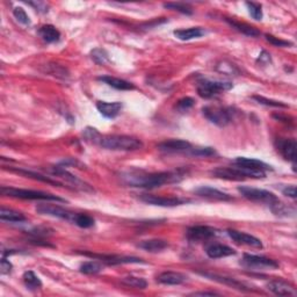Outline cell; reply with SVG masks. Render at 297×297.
I'll return each mask as SVG.
<instances>
[{"instance_id":"1","label":"cell","mask_w":297,"mask_h":297,"mask_svg":"<svg viewBox=\"0 0 297 297\" xmlns=\"http://www.w3.org/2000/svg\"><path fill=\"white\" fill-rule=\"evenodd\" d=\"M122 180L125 185L137 188H158L164 185L176 184L182 180V174L178 172H128L122 174Z\"/></svg>"},{"instance_id":"2","label":"cell","mask_w":297,"mask_h":297,"mask_svg":"<svg viewBox=\"0 0 297 297\" xmlns=\"http://www.w3.org/2000/svg\"><path fill=\"white\" fill-rule=\"evenodd\" d=\"M98 144L101 147L113 151H136L143 147L142 140L127 135L101 136Z\"/></svg>"},{"instance_id":"3","label":"cell","mask_w":297,"mask_h":297,"mask_svg":"<svg viewBox=\"0 0 297 297\" xmlns=\"http://www.w3.org/2000/svg\"><path fill=\"white\" fill-rule=\"evenodd\" d=\"M212 176L226 180H243L245 178L262 179L266 178V172L261 170H254L250 167H244L241 165H236L231 167H218L212 171Z\"/></svg>"},{"instance_id":"4","label":"cell","mask_w":297,"mask_h":297,"mask_svg":"<svg viewBox=\"0 0 297 297\" xmlns=\"http://www.w3.org/2000/svg\"><path fill=\"white\" fill-rule=\"evenodd\" d=\"M3 195L15 197V199L22 200H37V201H54V202H66L65 199L56 196L54 194L41 192V190H32V189H22V188H14V187H5L3 186L0 189Z\"/></svg>"},{"instance_id":"5","label":"cell","mask_w":297,"mask_h":297,"mask_svg":"<svg viewBox=\"0 0 297 297\" xmlns=\"http://www.w3.org/2000/svg\"><path fill=\"white\" fill-rule=\"evenodd\" d=\"M202 114L207 120L218 127H226L234 120L236 112L231 107H219V106H205Z\"/></svg>"},{"instance_id":"6","label":"cell","mask_w":297,"mask_h":297,"mask_svg":"<svg viewBox=\"0 0 297 297\" xmlns=\"http://www.w3.org/2000/svg\"><path fill=\"white\" fill-rule=\"evenodd\" d=\"M238 192L242 194V196H244L247 200L252 201V202L265 203V204H268L269 207L270 205H273L274 203H276L277 201H280L279 199H277L275 194L265 189L247 187V186H241V187H238Z\"/></svg>"},{"instance_id":"7","label":"cell","mask_w":297,"mask_h":297,"mask_svg":"<svg viewBox=\"0 0 297 297\" xmlns=\"http://www.w3.org/2000/svg\"><path fill=\"white\" fill-rule=\"evenodd\" d=\"M231 89L232 84L229 82H217L204 79V81H201L197 84V93L203 99H211Z\"/></svg>"},{"instance_id":"8","label":"cell","mask_w":297,"mask_h":297,"mask_svg":"<svg viewBox=\"0 0 297 297\" xmlns=\"http://www.w3.org/2000/svg\"><path fill=\"white\" fill-rule=\"evenodd\" d=\"M243 267L251 270H266V269H276L279 268V264L273 259L254 256V254H244L241 260Z\"/></svg>"},{"instance_id":"9","label":"cell","mask_w":297,"mask_h":297,"mask_svg":"<svg viewBox=\"0 0 297 297\" xmlns=\"http://www.w3.org/2000/svg\"><path fill=\"white\" fill-rule=\"evenodd\" d=\"M36 211L41 215H48L52 217H57V218H62L68 220V222L73 223L76 212H72L67 210L65 208L59 207L57 204H50V203H42L36 207Z\"/></svg>"},{"instance_id":"10","label":"cell","mask_w":297,"mask_h":297,"mask_svg":"<svg viewBox=\"0 0 297 297\" xmlns=\"http://www.w3.org/2000/svg\"><path fill=\"white\" fill-rule=\"evenodd\" d=\"M217 235V230L215 228L207 226H195L188 228L186 232V237L192 243L207 242Z\"/></svg>"},{"instance_id":"11","label":"cell","mask_w":297,"mask_h":297,"mask_svg":"<svg viewBox=\"0 0 297 297\" xmlns=\"http://www.w3.org/2000/svg\"><path fill=\"white\" fill-rule=\"evenodd\" d=\"M140 200L147 204L158 205V207H177V205L190 202V200L180 199V197H165L157 195H142Z\"/></svg>"},{"instance_id":"12","label":"cell","mask_w":297,"mask_h":297,"mask_svg":"<svg viewBox=\"0 0 297 297\" xmlns=\"http://www.w3.org/2000/svg\"><path fill=\"white\" fill-rule=\"evenodd\" d=\"M228 235H229V237L232 241L239 244V245H246L251 247H256V249H262V243L260 239H258L252 235L231 229L228 230Z\"/></svg>"},{"instance_id":"13","label":"cell","mask_w":297,"mask_h":297,"mask_svg":"<svg viewBox=\"0 0 297 297\" xmlns=\"http://www.w3.org/2000/svg\"><path fill=\"white\" fill-rule=\"evenodd\" d=\"M85 256L97 258L98 260L107 265H123V264H142L144 262L142 259L136 258V257H125V256H106V254H102V256H98V254L93 253H85Z\"/></svg>"},{"instance_id":"14","label":"cell","mask_w":297,"mask_h":297,"mask_svg":"<svg viewBox=\"0 0 297 297\" xmlns=\"http://www.w3.org/2000/svg\"><path fill=\"white\" fill-rule=\"evenodd\" d=\"M200 274L202 276L208 277V279L214 280L216 282L230 285V287L238 289V290H243V291H252L253 289L250 288L249 285H246L245 283L241 282V281L234 279V277H228V276H222V275H217V274H212V273H207V272H200Z\"/></svg>"},{"instance_id":"15","label":"cell","mask_w":297,"mask_h":297,"mask_svg":"<svg viewBox=\"0 0 297 297\" xmlns=\"http://www.w3.org/2000/svg\"><path fill=\"white\" fill-rule=\"evenodd\" d=\"M192 144L184 139H169L161 143L158 148L167 154H176V152H188L192 148Z\"/></svg>"},{"instance_id":"16","label":"cell","mask_w":297,"mask_h":297,"mask_svg":"<svg viewBox=\"0 0 297 297\" xmlns=\"http://www.w3.org/2000/svg\"><path fill=\"white\" fill-rule=\"evenodd\" d=\"M52 173H54L55 176H57V177L65 179L66 181H68L70 184L73 185L76 188L85 190V192H92L93 190L92 188L90 187V185L85 184V182L82 181L79 178L73 176V174H71L70 172H67L66 170H64V167H55V169L52 170Z\"/></svg>"},{"instance_id":"17","label":"cell","mask_w":297,"mask_h":297,"mask_svg":"<svg viewBox=\"0 0 297 297\" xmlns=\"http://www.w3.org/2000/svg\"><path fill=\"white\" fill-rule=\"evenodd\" d=\"M296 140L294 138H288V139H280L277 142V150L285 161H289L295 164L296 158Z\"/></svg>"},{"instance_id":"18","label":"cell","mask_w":297,"mask_h":297,"mask_svg":"<svg viewBox=\"0 0 297 297\" xmlns=\"http://www.w3.org/2000/svg\"><path fill=\"white\" fill-rule=\"evenodd\" d=\"M266 288H267L269 291H272L275 295L279 296H296L295 288L281 280L269 281V282L266 284Z\"/></svg>"},{"instance_id":"19","label":"cell","mask_w":297,"mask_h":297,"mask_svg":"<svg viewBox=\"0 0 297 297\" xmlns=\"http://www.w3.org/2000/svg\"><path fill=\"white\" fill-rule=\"evenodd\" d=\"M195 193L201 197H205L208 200L214 201H231L232 197L229 194L220 192V190L209 187V186H202V187L195 189Z\"/></svg>"},{"instance_id":"20","label":"cell","mask_w":297,"mask_h":297,"mask_svg":"<svg viewBox=\"0 0 297 297\" xmlns=\"http://www.w3.org/2000/svg\"><path fill=\"white\" fill-rule=\"evenodd\" d=\"M205 253L207 256L211 259H219V258H226L236 254V251L231 247L223 245V244H210L205 247Z\"/></svg>"},{"instance_id":"21","label":"cell","mask_w":297,"mask_h":297,"mask_svg":"<svg viewBox=\"0 0 297 297\" xmlns=\"http://www.w3.org/2000/svg\"><path fill=\"white\" fill-rule=\"evenodd\" d=\"M97 109L102 116L107 117V119H115L119 115L122 104L119 101L116 102H106V101H98L97 102Z\"/></svg>"},{"instance_id":"22","label":"cell","mask_w":297,"mask_h":297,"mask_svg":"<svg viewBox=\"0 0 297 297\" xmlns=\"http://www.w3.org/2000/svg\"><path fill=\"white\" fill-rule=\"evenodd\" d=\"M187 275L179 272H163L157 276V281L166 285H178L187 281Z\"/></svg>"},{"instance_id":"23","label":"cell","mask_w":297,"mask_h":297,"mask_svg":"<svg viewBox=\"0 0 297 297\" xmlns=\"http://www.w3.org/2000/svg\"><path fill=\"white\" fill-rule=\"evenodd\" d=\"M139 249H142L146 252L150 253H158L162 252L163 250H165L169 247V243L164 239H147V241H143L138 244Z\"/></svg>"},{"instance_id":"24","label":"cell","mask_w":297,"mask_h":297,"mask_svg":"<svg viewBox=\"0 0 297 297\" xmlns=\"http://www.w3.org/2000/svg\"><path fill=\"white\" fill-rule=\"evenodd\" d=\"M99 81L104 82L105 84H107L108 86L113 87V89H115V90H119V91H130V90L135 89V86L132 85L131 83L123 81V79H120V78L110 77V76L99 77Z\"/></svg>"},{"instance_id":"25","label":"cell","mask_w":297,"mask_h":297,"mask_svg":"<svg viewBox=\"0 0 297 297\" xmlns=\"http://www.w3.org/2000/svg\"><path fill=\"white\" fill-rule=\"evenodd\" d=\"M174 36L177 39L181 40V41H189L193 39H199V37L203 36L205 32L200 27H192V28H187V29H178L174 30L173 32Z\"/></svg>"},{"instance_id":"26","label":"cell","mask_w":297,"mask_h":297,"mask_svg":"<svg viewBox=\"0 0 297 297\" xmlns=\"http://www.w3.org/2000/svg\"><path fill=\"white\" fill-rule=\"evenodd\" d=\"M234 164L236 165H241L244 167H250V169H254V170H261V171H267V170H272V167L267 164L259 161V159H254V158H246V157H238L235 159Z\"/></svg>"},{"instance_id":"27","label":"cell","mask_w":297,"mask_h":297,"mask_svg":"<svg viewBox=\"0 0 297 297\" xmlns=\"http://www.w3.org/2000/svg\"><path fill=\"white\" fill-rule=\"evenodd\" d=\"M13 171V172H17L19 174H21V176H25L26 178H30V179H34V180H39L42 182H45V184H49V185H54V186H59V187H63V184L59 181H56V180H52L51 178L49 177H45V176H42L40 173H36V172H33V171H28V170H24V169H11Z\"/></svg>"},{"instance_id":"28","label":"cell","mask_w":297,"mask_h":297,"mask_svg":"<svg viewBox=\"0 0 297 297\" xmlns=\"http://www.w3.org/2000/svg\"><path fill=\"white\" fill-rule=\"evenodd\" d=\"M39 35L47 43H56L60 40V33L52 25H44L39 29Z\"/></svg>"},{"instance_id":"29","label":"cell","mask_w":297,"mask_h":297,"mask_svg":"<svg viewBox=\"0 0 297 297\" xmlns=\"http://www.w3.org/2000/svg\"><path fill=\"white\" fill-rule=\"evenodd\" d=\"M0 218H2V220H6V222L11 223H21L26 222V219H27L22 212L7 208L0 209Z\"/></svg>"},{"instance_id":"30","label":"cell","mask_w":297,"mask_h":297,"mask_svg":"<svg viewBox=\"0 0 297 297\" xmlns=\"http://www.w3.org/2000/svg\"><path fill=\"white\" fill-rule=\"evenodd\" d=\"M228 24L232 26L235 29H237L238 32H241L242 34L246 36H251V37H257L260 35V32L257 28L252 27V26L247 25V24H243V22H238L235 20H231V19H226Z\"/></svg>"},{"instance_id":"31","label":"cell","mask_w":297,"mask_h":297,"mask_svg":"<svg viewBox=\"0 0 297 297\" xmlns=\"http://www.w3.org/2000/svg\"><path fill=\"white\" fill-rule=\"evenodd\" d=\"M22 280H24L26 287L30 289V290H37V289H40L42 287V281L33 270H27V272H25L24 275H22Z\"/></svg>"},{"instance_id":"32","label":"cell","mask_w":297,"mask_h":297,"mask_svg":"<svg viewBox=\"0 0 297 297\" xmlns=\"http://www.w3.org/2000/svg\"><path fill=\"white\" fill-rule=\"evenodd\" d=\"M102 268H104V266H102L100 261L91 260V261H86V262H84V264H82L81 267H79V270H81L83 274L93 275V274L100 273Z\"/></svg>"},{"instance_id":"33","label":"cell","mask_w":297,"mask_h":297,"mask_svg":"<svg viewBox=\"0 0 297 297\" xmlns=\"http://www.w3.org/2000/svg\"><path fill=\"white\" fill-rule=\"evenodd\" d=\"M95 220L93 217H91L90 215L86 214H79V212H76L75 219H73V224L83 228V229H89V228H92L94 226Z\"/></svg>"},{"instance_id":"34","label":"cell","mask_w":297,"mask_h":297,"mask_svg":"<svg viewBox=\"0 0 297 297\" xmlns=\"http://www.w3.org/2000/svg\"><path fill=\"white\" fill-rule=\"evenodd\" d=\"M122 283L135 289H145L147 287L146 280H144L143 277H136V276L123 277V279H122Z\"/></svg>"},{"instance_id":"35","label":"cell","mask_w":297,"mask_h":297,"mask_svg":"<svg viewBox=\"0 0 297 297\" xmlns=\"http://www.w3.org/2000/svg\"><path fill=\"white\" fill-rule=\"evenodd\" d=\"M270 209H272V211L277 216H290V214L295 215L294 208L288 207V205L281 203L280 201H277L276 203L270 205Z\"/></svg>"},{"instance_id":"36","label":"cell","mask_w":297,"mask_h":297,"mask_svg":"<svg viewBox=\"0 0 297 297\" xmlns=\"http://www.w3.org/2000/svg\"><path fill=\"white\" fill-rule=\"evenodd\" d=\"M91 57H92V59L95 63L99 64V65H104V64H106L109 60L107 51L101 48L93 49V50L91 51Z\"/></svg>"},{"instance_id":"37","label":"cell","mask_w":297,"mask_h":297,"mask_svg":"<svg viewBox=\"0 0 297 297\" xmlns=\"http://www.w3.org/2000/svg\"><path fill=\"white\" fill-rule=\"evenodd\" d=\"M164 7H165V9H169V10L177 11V12H180V13L186 14V15H192L193 14L192 9H190L189 6L185 5V4H182V3H165V4H164Z\"/></svg>"},{"instance_id":"38","label":"cell","mask_w":297,"mask_h":297,"mask_svg":"<svg viewBox=\"0 0 297 297\" xmlns=\"http://www.w3.org/2000/svg\"><path fill=\"white\" fill-rule=\"evenodd\" d=\"M253 99L257 102H259V104L265 105V106H270V107H282V108L289 107L288 105L283 104V102L276 101V100H272V99H267V98H265V97H260V95H254Z\"/></svg>"},{"instance_id":"39","label":"cell","mask_w":297,"mask_h":297,"mask_svg":"<svg viewBox=\"0 0 297 297\" xmlns=\"http://www.w3.org/2000/svg\"><path fill=\"white\" fill-rule=\"evenodd\" d=\"M246 6H247V10H249V13H250L251 17H252L254 20L260 21L262 19V10H261L260 4L247 2Z\"/></svg>"},{"instance_id":"40","label":"cell","mask_w":297,"mask_h":297,"mask_svg":"<svg viewBox=\"0 0 297 297\" xmlns=\"http://www.w3.org/2000/svg\"><path fill=\"white\" fill-rule=\"evenodd\" d=\"M13 15L14 18L17 19V21L20 22V24L25 26L30 25V19L28 17V14L26 13V11L22 9V7H15L13 10Z\"/></svg>"},{"instance_id":"41","label":"cell","mask_w":297,"mask_h":297,"mask_svg":"<svg viewBox=\"0 0 297 297\" xmlns=\"http://www.w3.org/2000/svg\"><path fill=\"white\" fill-rule=\"evenodd\" d=\"M194 105H195V100L190 97H186V98L180 99V100L177 102L176 107L179 112L184 113V112H187V110H189Z\"/></svg>"},{"instance_id":"42","label":"cell","mask_w":297,"mask_h":297,"mask_svg":"<svg viewBox=\"0 0 297 297\" xmlns=\"http://www.w3.org/2000/svg\"><path fill=\"white\" fill-rule=\"evenodd\" d=\"M188 154L196 156V157H209V156L215 155V150L212 147H192Z\"/></svg>"},{"instance_id":"43","label":"cell","mask_w":297,"mask_h":297,"mask_svg":"<svg viewBox=\"0 0 297 297\" xmlns=\"http://www.w3.org/2000/svg\"><path fill=\"white\" fill-rule=\"evenodd\" d=\"M84 136H85V138L87 140H90V142L98 144L99 139H100V137H101V134L97 130V129L89 127V128L85 129V131H84Z\"/></svg>"},{"instance_id":"44","label":"cell","mask_w":297,"mask_h":297,"mask_svg":"<svg viewBox=\"0 0 297 297\" xmlns=\"http://www.w3.org/2000/svg\"><path fill=\"white\" fill-rule=\"evenodd\" d=\"M266 40H267L269 43L275 45V47H289V45H292L291 42L277 39V37L273 35H266Z\"/></svg>"},{"instance_id":"45","label":"cell","mask_w":297,"mask_h":297,"mask_svg":"<svg viewBox=\"0 0 297 297\" xmlns=\"http://www.w3.org/2000/svg\"><path fill=\"white\" fill-rule=\"evenodd\" d=\"M12 268H13L12 262L7 260L5 257H3L2 265H0V272H2L3 275H5V274H10L11 272H12Z\"/></svg>"},{"instance_id":"46","label":"cell","mask_w":297,"mask_h":297,"mask_svg":"<svg viewBox=\"0 0 297 297\" xmlns=\"http://www.w3.org/2000/svg\"><path fill=\"white\" fill-rule=\"evenodd\" d=\"M27 4H28V5H30V6H33L34 9H35L36 11H39V12H41V13H47L48 12V5L45 3L29 2Z\"/></svg>"},{"instance_id":"47","label":"cell","mask_w":297,"mask_h":297,"mask_svg":"<svg viewBox=\"0 0 297 297\" xmlns=\"http://www.w3.org/2000/svg\"><path fill=\"white\" fill-rule=\"evenodd\" d=\"M282 193H283V195L288 196V197H291V199H296V196H297L296 187L294 185L285 186L284 188H282Z\"/></svg>"},{"instance_id":"48","label":"cell","mask_w":297,"mask_h":297,"mask_svg":"<svg viewBox=\"0 0 297 297\" xmlns=\"http://www.w3.org/2000/svg\"><path fill=\"white\" fill-rule=\"evenodd\" d=\"M192 296H217L218 294L214 291H197V292H193L190 294Z\"/></svg>"}]
</instances>
